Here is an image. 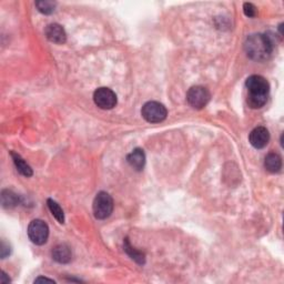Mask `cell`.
Here are the masks:
<instances>
[{
	"instance_id": "obj_2",
	"label": "cell",
	"mask_w": 284,
	"mask_h": 284,
	"mask_svg": "<svg viewBox=\"0 0 284 284\" xmlns=\"http://www.w3.org/2000/svg\"><path fill=\"white\" fill-rule=\"evenodd\" d=\"M245 87L248 89V103L252 109H260L267 101V96L270 92V84L267 80L262 76L253 74L245 81Z\"/></svg>"
},
{
	"instance_id": "obj_12",
	"label": "cell",
	"mask_w": 284,
	"mask_h": 284,
	"mask_svg": "<svg viewBox=\"0 0 284 284\" xmlns=\"http://www.w3.org/2000/svg\"><path fill=\"white\" fill-rule=\"evenodd\" d=\"M264 167L271 173L280 172L282 168V159L280 155L275 152H271L265 157Z\"/></svg>"
},
{
	"instance_id": "obj_7",
	"label": "cell",
	"mask_w": 284,
	"mask_h": 284,
	"mask_svg": "<svg viewBox=\"0 0 284 284\" xmlns=\"http://www.w3.org/2000/svg\"><path fill=\"white\" fill-rule=\"evenodd\" d=\"M93 101L97 107L104 110H110L117 105V94L109 88H98L93 93Z\"/></svg>"
},
{
	"instance_id": "obj_20",
	"label": "cell",
	"mask_w": 284,
	"mask_h": 284,
	"mask_svg": "<svg viewBox=\"0 0 284 284\" xmlns=\"http://www.w3.org/2000/svg\"><path fill=\"white\" fill-rule=\"evenodd\" d=\"M40 282H49V283H56L51 278H48V277H44V276H39L38 278H36L35 283H40Z\"/></svg>"
},
{
	"instance_id": "obj_6",
	"label": "cell",
	"mask_w": 284,
	"mask_h": 284,
	"mask_svg": "<svg viewBox=\"0 0 284 284\" xmlns=\"http://www.w3.org/2000/svg\"><path fill=\"white\" fill-rule=\"evenodd\" d=\"M211 94L209 90L202 85H196L189 89L186 93V100L192 108L200 110L203 109L210 101Z\"/></svg>"
},
{
	"instance_id": "obj_21",
	"label": "cell",
	"mask_w": 284,
	"mask_h": 284,
	"mask_svg": "<svg viewBox=\"0 0 284 284\" xmlns=\"http://www.w3.org/2000/svg\"><path fill=\"white\" fill-rule=\"evenodd\" d=\"M2 278H0V282H2L3 284H6V283H9L10 282V278L9 277H7V274L6 273H5L4 271L2 272Z\"/></svg>"
},
{
	"instance_id": "obj_14",
	"label": "cell",
	"mask_w": 284,
	"mask_h": 284,
	"mask_svg": "<svg viewBox=\"0 0 284 284\" xmlns=\"http://www.w3.org/2000/svg\"><path fill=\"white\" fill-rule=\"evenodd\" d=\"M123 246H125V251L127 252V254L130 256L132 260H135L138 264H144L146 263V255L142 252L136 250L133 246L130 244L129 239L125 240V243H123Z\"/></svg>"
},
{
	"instance_id": "obj_5",
	"label": "cell",
	"mask_w": 284,
	"mask_h": 284,
	"mask_svg": "<svg viewBox=\"0 0 284 284\" xmlns=\"http://www.w3.org/2000/svg\"><path fill=\"white\" fill-rule=\"evenodd\" d=\"M28 237L33 243L42 245L47 242L49 237V228L47 223L40 219L33 220L28 226Z\"/></svg>"
},
{
	"instance_id": "obj_16",
	"label": "cell",
	"mask_w": 284,
	"mask_h": 284,
	"mask_svg": "<svg viewBox=\"0 0 284 284\" xmlns=\"http://www.w3.org/2000/svg\"><path fill=\"white\" fill-rule=\"evenodd\" d=\"M2 202L5 208H13L18 205L19 198L17 195H15L13 191L4 190L2 194Z\"/></svg>"
},
{
	"instance_id": "obj_4",
	"label": "cell",
	"mask_w": 284,
	"mask_h": 284,
	"mask_svg": "<svg viewBox=\"0 0 284 284\" xmlns=\"http://www.w3.org/2000/svg\"><path fill=\"white\" fill-rule=\"evenodd\" d=\"M141 115L143 119L148 122L159 123L165 120L168 116V110L162 104L157 103V101H149L142 107Z\"/></svg>"
},
{
	"instance_id": "obj_1",
	"label": "cell",
	"mask_w": 284,
	"mask_h": 284,
	"mask_svg": "<svg viewBox=\"0 0 284 284\" xmlns=\"http://www.w3.org/2000/svg\"><path fill=\"white\" fill-rule=\"evenodd\" d=\"M273 40L270 36L264 34H254L246 38L244 49L246 55L254 61H265L273 52Z\"/></svg>"
},
{
	"instance_id": "obj_15",
	"label": "cell",
	"mask_w": 284,
	"mask_h": 284,
	"mask_svg": "<svg viewBox=\"0 0 284 284\" xmlns=\"http://www.w3.org/2000/svg\"><path fill=\"white\" fill-rule=\"evenodd\" d=\"M47 205H48V208H49L51 214L56 218L57 221L61 224L65 223V213H63L61 207L52 199H48Z\"/></svg>"
},
{
	"instance_id": "obj_13",
	"label": "cell",
	"mask_w": 284,
	"mask_h": 284,
	"mask_svg": "<svg viewBox=\"0 0 284 284\" xmlns=\"http://www.w3.org/2000/svg\"><path fill=\"white\" fill-rule=\"evenodd\" d=\"M12 157H13L16 168H17V171L20 174L27 176V178H29V176L33 175V169L30 168V165L27 163L18 153L12 152Z\"/></svg>"
},
{
	"instance_id": "obj_8",
	"label": "cell",
	"mask_w": 284,
	"mask_h": 284,
	"mask_svg": "<svg viewBox=\"0 0 284 284\" xmlns=\"http://www.w3.org/2000/svg\"><path fill=\"white\" fill-rule=\"evenodd\" d=\"M250 143L255 149H262L266 147V144L270 141L269 130L264 127H258L251 131L249 137Z\"/></svg>"
},
{
	"instance_id": "obj_10",
	"label": "cell",
	"mask_w": 284,
	"mask_h": 284,
	"mask_svg": "<svg viewBox=\"0 0 284 284\" xmlns=\"http://www.w3.org/2000/svg\"><path fill=\"white\" fill-rule=\"evenodd\" d=\"M52 259L60 264H66L71 261V249L67 244H59L52 250Z\"/></svg>"
},
{
	"instance_id": "obj_11",
	"label": "cell",
	"mask_w": 284,
	"mask_h": 284,
	"mask_svg": "<svg viewBox=\"0 0 284 284\" xmlns=\"http://www.w3.org/2000/svg\"><path fill=\"white\" fill-rule=\"evenodd\" d=\"M127 161L135 170L141 171L144 168V164H146V154H144L142 149L137 148L131 153L128 154Z\"/></svg>"
},
{
	"instance_id": "obj_19",
	"label": "cell",
	"mask_w": 284,
	"mask_h": 284,
	"mask_svg": "<svg viewBox=\"0 0 284 284\" xmlns=\"http://www.w3.org/2000/svg\"><path fill=\"white\" fill-rule=\"evenodd\" d=\"M0 252H2V259H5L7 255L10 254V248L9 245H7L5 242L2 243V249H0Z\"/></svg>"
},
{
	"instance_id": "obj_17",
	"label": "cell",
	"mask_w": 284,
	"mask_h": 284,
	"mask_svg": "<svg viewBox=\"0 0 284 284\" xmlns=\"http://www.w3.org/2000/svg\"><path fill=\"white\" fill-rule=\"evenodd\" d=\"M56 3L53 2H48V0H45V2H37L36 3V7L38 8L39 12L44 15H50L56 9Z\"/></svg>"
},
{
	"instance_id": "obj_9",
	"label": "cell",
	"mask_w": 284,
	"mask_h": 284,
	"mask_svg": "<svg viewBox=\"0 0 284 284\" xmlns=\"http://www.w3.org/2000/svg\"><path fill=\"white\" fill-rule=\"evenodd\" d=\"M45 34L47 39L53 42V44L62 45L67 40V34L65 29L58 24H51L48 26L45 30Z\"/></svg>"
},
{
	"instance_id": "obj_18",
	"label": "cell",
	"mask_w": 284,
	"mask_h": 284,
	"mask_svg": "<svg viewBox=\"0 0 284 284\" xmlns=\"http://www.w3.org/2000/svg\"><path fill=\"white\" fill-rule=\"evenodd\" d=\"M243 12L246 17L249 18H253L256 16V8L254 5H252L250 3H245L243 5Z\"/></svg>"
},
{
	"instance_id": "obj_3",
	"label": "cell",
	"mask_w": 284,
	"mask_h": 284,
	"mask_svg": "<svg viewBox=\"0 0 284 284\" xmlns=\"http://www.w3.org/2000/svg\"><path fill=\"white\" fill-rule=\"evenodd\" d=\"M93 214L98 220H105L111 216L114 211V200L109 194L101 191L93 200Z\"/></svg>"
}]
</instances>
